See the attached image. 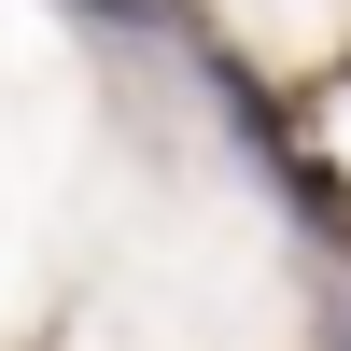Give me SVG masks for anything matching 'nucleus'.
I'll return each instance as SVG.
<instances>
[{
	"label": "nucleus",
	"mask_w": 351,
	"mask_h": 351,
	"mask_svg": "<svg viewBox=\"0 0 351 351\" xmlns=\"http://www.w3.org/2000/svg\"><path fill=\"white\" fill-rule=\"evenodd\" d=\"M84 14H112V28H155V0H84Z\"/></svg>",
	"instance_id": "f257e3e1"
}]
</instances>
